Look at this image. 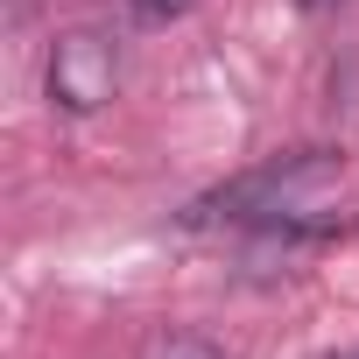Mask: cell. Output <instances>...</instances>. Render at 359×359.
Wrapping results in <instances>:
<instances>
[{"mask_svg":"<svg viewBox=\"0 0 359 359\" xmlns=\"http://www.w3.org/2000/svg\"><path fill=\"white\" fill-rule=\"evenodd\" d=\"M338 191H345V162L324 148L282 155L268 169H247L240 184L212 191L191 205V226H247L268 240H324L338 226Z\"/></svg>","mask_w":359,"mask_h":359,"instance_id":"cell-1","label":"cell"},{"mask_svg":"<svg viewBox=\"0 0 359 359\" xmlns=\"http://www.w3.org/2000/svg\"><path fill=\"white\" fill-rule=\"evenodd\" d=\"M113 85H120V43H113L106 29L78 22V29H64V36L50 43V106H64V113H99V106L113 99Z\"/></svg>","mask_w":359,"mask_h":359,"instance_id":"cell-2","label":"cell"},{"mask_svg":"<svg viewBox=\"0 0 359 359\" xmlns=\"http://www.w3.org/2000/svg\"><path fill=\"white\" fill-rule=\"evenodd\" d=\"M148 359H219V352H212L205 338H169V345H155Z\"/></svg>","mask_w":359,"mask_h":359,"instance_id":"cell-3","label":"cell"},{"mask_svg":"<svg viewBox=\"0 0 359 359\" xmlns=\"http://www.w3.org/2000/svg\"><path fill=\"white\" fill-rule=\"evenodd\" d=\"M141 22H162V15H184V0H127Z\"/></svg>","mask_w":359,"mask_h":359,"instance_id":"cell-4","label":"cell"},{"mask_svg":"<svg viewBox=\"0 0 359 359\" xmlns=\"http://www.w3.org/2000/svg\"><path fill=\"white\" fill-rule=\"evenodd\" d=\"M296 8H303V15H331V8H338V0H296Z\"/></svg>","mask_w":359,"mask_h":359,"instance_id":"cell-5","label":"cell"},{"mask_svg":"<svg viewBox=\"0 0 359 359\" xmlns=\"http://www.w3.org/2000/svg\"><path fill=\"white\" fill-rule=\"evenodd\" d=\"M331 359H359V352H331Z\"/></svg>","mask_w":359,"mask_h":359,"instance_id":"cell-6","label":"cell"}]
</instances>
